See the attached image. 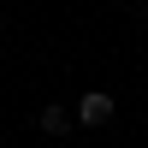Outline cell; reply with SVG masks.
I'll list each match as a JSON object with an SVG mask.
<instances>
[{"label":"cell","mask_w":148,"mask_h":148,"mask_svg":"<svg viewBox=\"0 0 148 148\" xmlns=\"http://www.w3.org/2000/svg\"><path fill=\"white\" fill-rule=\"evenodd\" d=\"M36 125H42L47 136H65V130H71V113H65V107H53V101H47L42 113H36Z\"/></svg>","instance_id":"2"},{"label":"cell","mask_w":148,"mask_h":148,"mask_svg":"<svg viewBox=\"0 0 148 148\" xmlns=\"http://www.w3.org/2000/svg\"><path fill=\"white\" fill-rule=\"evenodd\" d=\"M113 113H119V101H113L107 89H83V101H77V125L101 130V125H113Z\"/></svg>","instance_id":"1"}]
</instances>
